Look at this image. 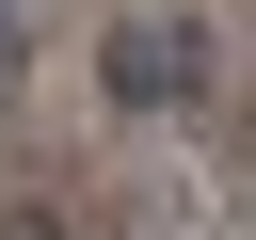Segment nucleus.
<instances>
[{"label":"nucleus","instance_id":"nucleus-1","mask_svg":"<svg viewBox=\"0 0 256 240\" xmlns=\"http://www.w3.org/2000/svg\"><path fill=\"white\" fill-rule=\"evenodd\" d=\"M96 80H112V112H192V96H208V32H176V16H112Z\"/></svg>","mask_w":256,"mask_h":240}]
</instances>
